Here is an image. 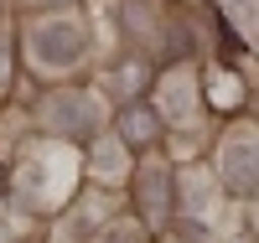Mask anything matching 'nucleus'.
<instances>
[{
    "label": "nucleus",
    "instance_id": "obj_1",
    "mask_svg": "<svg viewBox=\"0 0 259 243\" xmlns=\"http://www.w3.org/2000/svg\"><path fill=\"white\" fill-rule=\"evenodd\" d=\"M119 135H124V145H156L161 140V119L150 114V109L130 104L124 114H119Z\"/></svg>",
    "mask_w": 259,
    "mask_h": 243
}]
</instances>
